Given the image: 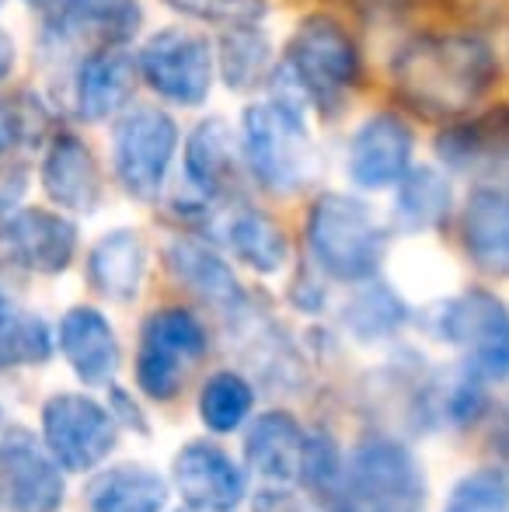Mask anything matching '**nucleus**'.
<instances>
[{"mask_svg": "<svg viewBox=\"0 0 509 512\" xmlns=\"http://www.w3.org/2000/svg\"><path fill=\"white\" fill-rule=\"evenodd\" d=\"M499 74L496 49L475 32L415 35L394 56V88L426 119H457L471 112Z\"/></svg>", "mask_w": 509, "mask_h": 512, "instance_id": "obj_1", "label": "nucleus"}, {"mask_svg": "<svg viewBox=\"0 0 509 512\" xmlns=\"http://www.w3.org/2000/svg\"><path fill=\"white\" fill-rule=\"evenodd\" d=\"M307 251L328 279L370 283L384 262L387 234L367 203L328 192L307 213Z\"/></svg>", "mask_w": 509, "mask_h": 512, "instance_id": "obj_2", "label": "nucleus"}, {"mask_svg": "<svg viewBox=\"0 0 509 512\" xmlns=\"http://www.w3.org/2000/svg\"><path fill=\"white\" fill-rule=\"evenodd\" d=\"M210 352V335L189 307H157L136 342L133 380L143 398L171 405L189 384V373Z\"/></svg>", "mask_w": 509, "mask_h": 512, "instance_id": "obj_3", "label": "nucleus"}, {"mask_svg": "<svg viewBox=\"0 0 509 512\" xmlns=\"http://www.w3.org/2000/svg\"><path fill=\"white\" fill-rule=\"evenodd\" d=\"M283 63L300 81L307 102L325 115L339 112L360 81V49L353 35L339 21L321 18V14L297 28Z\"/></svg>", "mask_w": 509, "mask_h": 512, "instance_id": "obj_4", "label": "nucleus"}, {"mask_svg": "<svg viewBox=\"0 0 509 512\" xmlns=\"http://www.w3.org/2000/svg\"><path fill=\"white\" fill-rule=\"evenodd\" d=\"M245 157L255 182L279 196L304 189L314 178V143L293 108L269 102L245 112Z\"/></svg>", "mask_w": 509, "mask_h": 512, "instance_id": "obj_5", "label": "nucleus"}, {"mask_svg": "<svg viewBox=\"0 0 509 512\" xmlns=\"http://www.w3.org/2000/svg\"><path fill=\"white\" fill-rule=\"evenodd\" d=\"M346 481L360 512H422L426 474L405 443L367 436L346 457Z\"/></svg>", "mask_w": 509, "mask_h": 512, "instance_id": "obj_6", "label": "nucleus"}, {"mask_svg": "<svg viewBox=\"0 0 509 512\" xmlns=\"http://www.w3.org/2000/svg\"><path fill=\"white\" fill-rule=\"evenodd\" d=\"M42 443L67 474H91L119 446V422L109 405L88 394L63 391L46 398L39 415Z\"/></svg>", "mask_w": 509, "mask_h": 512, "instance_id": "obj_7", "label": "nucleus"}, {"mask_svg": "<svg viewBox=\"0 0 509 512\" xmlns=\"http://www.w3.org/2000/svg\"><path fill=\"white\" fill-rule=\"evenodd\" d=\"M436 335L457 345L478 380L509 377V310L485 290H468L436 310Z\"/></svg>", "mask_w": 509, "mask_h": 512, "instance_id": "obj_8", "label": "nucleus"}, {"mask_svg": "<svg viewBox=\"0 0 509 512\" xmlns=\"http://www.w3.org/2000/svg\"><path fill=\"white\" fill-rule=\"evenodd\" d=\"M112 164L126 196L150 203L161 196L171 157L178 147V126L157 108H129L112 133Z\"/></svg>", "mask_w": 509, "mask_h": 512, "instance_id": "obj_9", "label": "nucleus"}, {"mask_svg": "<svg viewBox=\"0 0 509 512\" xmlns=\"http://www.w3.org/2000/svg\"><path fill=\"white\" fill-rule=\"evenodd\" d=\"M143 81L154 95L175 105H203L213 84V49L203 35L168 28L143 42L136 56Z\"/></svg>", "mask_w": 509, "mask_h": 512, "instance_id": "obj_10", "label": "nucleus"}, {"mask_svg": "<svg viewBox=\"0 0 509 512\" xmlns=\"http://www.w3.org/2000/svg\"><path fill=\"white\" fill-rule=\"evenodd\" d=\"M67 502V471L42 436L11 429L0 436V512H60Z\"/></svg>", "mask_w": 509, "mask_h": 512, "instance_id": "obj_11", "label": "nucleus"}, {"mask_svg": "<svg viewBox=\"0 0 509 512\" xmlns=\"http://www.w3.org/2000/svg\"><path fill=\"white\" fill-rule=\"evenodd\" d=\"M171 488L192 512H234L248 495V478L217 443L192 439L171 460Z\"/></svg>", "mask_w": 509, "mask_h": 512, "instance_id": "obj_12", "label": "nucleus"}, {"mask_svg": "<svg viewBox=\"0 0 509 512\" xmlns=\"http://www.w3.org/2000/svg\"><path fill=\"white\" fill-rule=\"evenodd\" d=\"M415 136L398 115H374L356 129L349 143V178L360 189H387L398 185L412 168Z\"/></svg>", "mask_w": 509, "mask_h": 512, "instance_id": "obj_13", "label": "nucleus"}, {"mask_svg": "<svg viewBox=\"0 0 509 512\" xmlns=\"http://www.w3.org/2000/svg\"><path fill=\"white\" fill-rule=\"evenodd\" d=\"M227 321H231L241 359L258 380L279 387V391H297L304 384V366H300L297 349H293L290 335L279 328V321H272L265 310L252 307V300Z\"/></svg>", "mask_w": 509, "mask_h": 512, "instance_id": "obj_14", "label": "nucleus"}, {"mask_svg": "<svg viewBox=\"0 0 509 512\" xmlns=\"http://www.w3.org/2000/svg\"><path fill=\"white\" fill-rule=\"evenodd\" d=\"M4 241L14 262L39 276H60L77 255V227L53 209H18L4 223Z\"/></svg>", "mask_w": 509, "mask_h": 512, "instance_id": "obj_15", "label": "nucleus"}, {"mask_svg": "<svg viewBox=\"0 0 509 512\" xmlns=\"http://www.w3.org/2000/svg\"><path fill=\"white\" fill-rule=\"evenodd\" d=\"M56 345H60L74 377L88 387H109L119 370V359H123L116 328L95 307H70L60 317Z\"/></svg>", "mask_w": 509, "mask_h": 512, "instance_id": "obj_16", "label": "nucleus"}, {"mask_svg": "<svg viewBox=\"0 0 509 512\" xmlns=\"http://www.w3.org/2000/svg\"><path fill=\"white\" fill-rule=\"evenodd\" d=\"M245 464L269 485H300L307 453V429L283 408L255 415L245 429Z\"/></svg>", "mask_w": 509, "mask_h": 512, "instance_id": "obj_17", "label": "nucleus"}, {"mask_svg": "<svg viewBox=\"0 0 509 512\" xmlns=\"http://www.w3.org/2000/svg\"><path fill=\"white\" fill-rule=\"evenodd\" d=\"M164 262H168V272L185 293H192L199 304L213 307L217 314L231 317L252 300L245 286L238 283V276L231 272V265L213 248L192 241V237L171 241L168 251H164Z\"/></svg>", "mask_w": 509, "mask_h": 512, "instance_id": "obj_18", "label": "nucleus"}, {"mask_svg": "<svg viewBox=\"0 0 509 512\" xmlns=\"http://www.w3.org/2000/svg\"><path fill=\"white\" fill-rule=\"evenodd\" d=\"M461 241L475 269L485 276H509V189L478 185L461 213Z\"/></svg>", "mask_w": 509, "mask_h": 512, "instance_id": "obj_19", "label": "nucleus"}, {"mask_svg": "<svg viewBox=\"0 0 509 512\" xmlns=\"http://www.w3.org/2000/svg\"><path fill=\"white\" fill-rule=\"evenodd\" d=\"M42 185H46V196L67 213H91L102 203V171L81 136L60 133L49 140Z\"/></svg>", "mask_w": 509, "mask_h": 512, "instance_id": "obj_20", "label": "nucleus"}, {"mask_svg": "<svg viewBox=\"0 0 509 512\" xmlns=\"http://www.w3.org/2000/svg\"><path fill=\"white\" fill-rule=\"evenodd\" d=\"M133 88V60L116 46H98L77 67V115L84 122H105L133 98Z\"/></svg>", "mask_w": 509, "mask_h": 512, "instance_id": "obj_21", "label": "nucleus"}, {"mask_svg": "<svg viewBox=\"0 0 509 512\" xmlns=\"http://www.w3.org/2000/svg\"><path fill=\"white\" fill-rule=\"evenodd\" d=\"M171 502V485L161 471L147 464L98 467L88 485L91 512H164Z\"/></svg>", "mask_w": 509, "mask_h": 512, "instance_id": "obj_22", "label": "nucleus"}, {"mask_svg": "<svg viewBox=\"0 0 509 512\" xmlns=\"http://www.w3.org/2000/svg\"><path fill=\"white\" fill-rule=\"evenodd\" d=\"M143 276H147V244L136 230H112L91 248L88 283L98 297L129 304L140 293Z\"/></svg>", "mask_w": 509, "mask_h": 512, "instance_id": "obj_23", "label": "nucleus"}, {"mask_svg": "<svg viewBox=\"0 0 509 512\" xmlns=\"http://www.w3.org/2000/svg\"><path fill=\"white\" fill-rule=\"evenodd\" d=\"M231 251L248 265V269L262 272V276H276L290 262V241H286L283 227L262 209H238L231 213L224 227Z\"/></svg>", "mask_w": 509, "mask_h": 512, "instance_id": "obj_24", "label": "nucleus"}, {"mask_svg": "<svg viewBox=\"0 0 509 512\" xmlns=\"http://www.w3.org/2000/svg\"><path fill=\"white\" fill-rule=\"evenodd\" d=\"M136 0H60V25L98 46H123L140 28Z\"/></svg>", "mask_w": 509, "mask_h": 512, "instance_id": "obj_25", "label": "nucleus"}, {"mask_svg": "<svg viewBox=\"0 0 509 512\" xmlns=\"http://www.w3.org/2000/svg\"><path fill=\"white\" fill-rule=\"evenodd\" d=\"M185 171L189 182L203 196H220L234 175V136L224 119H203L185 147Z\"/></svg>", "mask_w": 509, "mask_h": 512, "instance_id": "obj_26", "label": "nucleus"}, {"mask_svg": "<svg viewBox=\"0 0 509 512\" xmlns=\"http://www.w3.org/2000/svg\"><path fill=\"white\" fill-rule=\"evenodd\" d=\"M454 206V192L443 171L436 168H408V175L398 182V199H394V220L401 230H433L447 220Z\"/></svg>", "mask_w": 509, "mask_h": 512, "instance_id": "obj_27", "label": "nucleus"}, {"mask_svg": "<svg viewBox=\"0 0 509 512\" xmlns=\"http://www.w3.org/2000/svg\"><path fill=\"white\" fill-rule=\"evenodd\" d=\"M199 418L213 436H231L252 422L255 384L238 370H217L199 387Z\"/></svg>", "mask_w": 509, "mask_h": 512, "instance_id": "obj_28", "label": "nucleus"}, {"mask_svg": "<svg viewBox=\"0 0 509 512\" xmlns=\"http://www.w3.org/2000/svg\"><path fill=\"white\" fill-rule=\"evenodd\" d=\"M53 359V331L39 314L0 293V370H21Z\"/></svg>", "mask_w": 509, "mask_h": 512, "instance_id": "obj_29", "label": "nucleus"}, {"mask_svg": "<svg viewBox=\"0 0 509 512\" xmlns=\"http://www.w3.org/2000/svg\"><path fill=\"white\" fill-rule=\"evenodd\" d=\"M408 321V307L391 286L374 283L370 279L360 293L342 310V324L353 331L360 342H381V338H391L401 324Z\"/></svg>", "mask_w": 509, "mask_h": 512, "instance_id": "obj_30", "label": "nucleus"}, {"mask_svg": "<svg viewBox=\"0 0 509 512\" xmlns=\"http://www.w3.org/2000/svg\"><path fill=\"white\" fill-rule=\"evenodd\" d=\"M269 39L255 25H231L220 35V77L231 91H252L269 70Z\"/></svg>", "mask_w": 509, "mask_h": 512, "instance_id": "obj_31", "label": "nucleus"}, {"mask_svg": "<svg viewBox=\"0 0 509 512\" xmlns=\"http://www.w3.org/2000/svg\"><path fill=\"white\" fill-rule=\"evenodd\" d=\"M496 115L499 112L447 129V133L440 136V143H436V154H440L450 168H461V171L475 168V164H482V161H492V157L506 147V126Z\"/></svg>", "mask_w": 509, "mask_h": 512, "instance_id": "obj_32", "label": "nucleus"}, {"mask_svg": "<svg viewBox=\"0 0 509 512\" xmlns=\"http://www.w3.org/2000/svg\"><path fill=\"white\" fill-rule=\"evenodd\" d=\"M443 512H509V474L503 467H478L464 474Z\"/></svg>", "mask_w": 509, "mask_h": 512, "instance_id": "obj_33", "label": "nucleus"}, {"mask_svg": "<svg viewBox=\"0 0 509 512\" xmlns=\"http://www.w3.org/2000/svg\"><path fill=\"white\" fill-rule=\"evenodd\" d=\"M46 136V108L35 95L0 98V154L28 150Z\"/></svg>", "mask_w": 509, "mask_h": 512, "instance_id": "obj_34", "label": "nucleus"}, {"mask_svg": "<svg viewBox=\"0 0 509 512\" xmlns=\"http://www.w3.org/2000/svg\"><path fill=\"white\" fill-rule=\"evenodd\" d=\"M178 14L213 25H258L265 18V0H164Z\"/></svg>", "mask_w": 509, "mask_h": 512, "instance_id": "obj_35", "label": "nucleus"}, {"mask_svg": "<svg viewBox=\"0 0 509 512\" xmlns=\"http://www.w3.org/2000/svg\"><path fill=\"white\" fill-rule=\"evenodd\" d=\"M109 411L119 422V429H133V432H140V436H147L150 432L147 415H143L140 405L133 401V394L123 391V387H112L109 391Z\"/></svg>", "mask_w": 509, "mask_h": 512, "instance_id": "obj_36", "label": "nucleus"}, {"mask_svg": "<svg viewBox=\"0 0 509 512\" xmlns=\"http://www.w3.org/2000/svg\"><path fill=\"white\" fill-rule=\"evenodd\" d=\"M25 189H28L25 168H18V164L0 168V216L11 213V209L18 206V199L25 196Z\"/></svg>", "mask_w": 509, "mask_h": 512, "instance_id": "obj_37", "label": "nucleus"}, {"mask_svg": "<svg viewBox=\"0 0 509 512\" xmlns=\"http://www.w3.org/2000/svg\"><path fill=\"white\" fill-rule=\"evenodd\" d=\"M14 272H25V269H21V265H18V262H14L11 248H7L4 234H0V293H4V297H7V286H11Z\"/></svg>", "mask_w": 509, "mask_h": 512, "instance_id": "obj_38", "label": "nucleus"}, {"mask_svg": "<svg viewBox=\"0 0 509 512\" xmlns=\"http://www.w3.org/2000/svg\"><path fill=\"white\" fill-rule=\"evenodd\" d=\"M11 70H14V42H11V35L0 28V84L7 81Z\"/></svg>", "mask_w": 509, "mask_h": 512, "instance_id": "obj_39", "label": "nucleus"}, {"mask_svg": "<svg viewBox=\"0 0 509 512\" xmlns=\"http://www.w3.org/2000/svg\"><path fill=\"white\" fill-rule=\"evenodd\" d=\"M25 4H32V7H53V4H60V0H25Z\"/></svg>", "mask_w": 509, "mask_h": 512, "instance_id": "obj_40", "label": "nucleus"}, {"mask_svg": "<svg viewBox=\"0 0 509 512\" xmlns=\"http://www.w3.org/2000/svg\"><path fill=\"white\" fill-rule=\"evenodd\" d=\"M178 512H192V509H178Z\"/></svg>", "mask_w": 509, "mask_h": 512, "instance_id": "obj_41", "label": "nucleus"}, {"mask_svg": "<svg viewBox=\"0 0 509 512\" xmlns=\"http://www.w3.org/2000/svg\"><path fill=\"white\" fill-rule=\"evenodd\" d=\"M0 7H4V0H0Z\"/></svg>", "mask_w": 509, "mask_h": 512, "instance_id": "obj_42", "label": "nucleus"}]
</instances>
